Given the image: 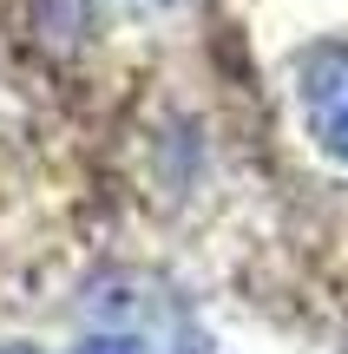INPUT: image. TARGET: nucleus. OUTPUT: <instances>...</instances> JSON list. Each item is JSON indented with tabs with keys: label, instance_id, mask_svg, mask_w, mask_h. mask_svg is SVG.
<instances>
[{
	"label": "nucleus",
	"instance_id": "obj_1",
	"mask_svg": "<svg viewBox=\"0 0 348 354\" xmlns=\"http://www.w3.org/2000/svg\"><path fill=\"white\" fill-rule=\"evenodd\" d=\"M296 99L309 118V138L336 165H348V39H315L296 53Z\"/></svg>",
	"mask_w": 348,
	"mask_h": 354
},
{
	"label": "nucleus",
	"instance_id": "obj_2",
	"mask_svg": "<svg viewBox=\"0 0 348 354\" xmlns=\"http://www.w3.org/2000/svg\"><path fill=\"white\" fill-rule=\"evenodd\" d=\"M73 354H152V348H145L138 328H92Z\"/></svg>",
	"mask_w": 348,
	"mask_h": 354
},
{
	"label": "nucleus",
	"instance_id": "obj_3",
	"mask_svg": "<svg viewBox=\"0 0 348 354\" xmlns=\"http://www.w3.org/2000/svg\"><path fill=\"white\" fill-rule=\"evenodd\" d=\"M0 354H39V348H26V342H13V348H0Z\"/></svg>",
	"mask_w": 348,
	"mask_h": 354
}]
</instances>
